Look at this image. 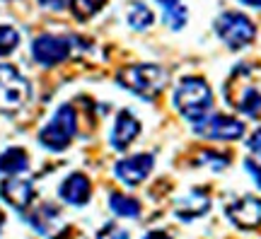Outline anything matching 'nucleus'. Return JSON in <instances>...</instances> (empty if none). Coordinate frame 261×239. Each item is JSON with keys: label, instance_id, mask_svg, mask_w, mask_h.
Masks as SVG:
<instances>
[{"label": "nucleus", "instance_id": "a211bd4d", "mask_svg": "<svg viewBox=\"0 0 261 239\" xmlns=\"http://www.w3.org/2000/svg\"><path fill=\"white\" fill-rule=\"evenodd\" d=\"M232 104L247 116H259L261 114V94L254 87H244L240 92V99H234Z\"/></svg>", "mask_w": 261, "mask_h": 239}, {"label": "nucleus", "instance_id": "f3484780", "mask_svg": "<svg viewBox=\"0 0 261 239\" xmlns=\"http://www.w3.org/2000/svg\"><path fill=\"white\" fill-rule=\"evenodd\" d=\"M109 208H112L116 215H121V218H138L140 215V203L136 198H130L126 193H119L114 191L109 196Z\"/></svg>", "mask_w": 261, "mask_h": 239}, {"label": "nucleus", "instance_id": "f03ea898", "mask_svg": "<svg viewBox=\"0 0 261 239\" xmlns=\"http://www.w3.org/2000/svg\"><path fill=\"white\" fill-rule=\"evenodd\" d=\"M116 80L121 87H126L128 92L138 94L143 99H155L162 94V90L167 87L169 75L152 63H138V65H128L123 68L121 73L116 75Z\"/></svg>", "mask_w": 261, "mask_h": 239}, {"label": "nucleus", "instance_id": "4468645a", "mask_svg": "<svg viewBox=\"0 0 261 239\" xmlns=\"http://www.w3.org/2000/svg\"><path fill=\"white\" fill-rule=\"evenodd\" d=\"M208 205H211V198H208V193H203V191H198V189H194V191L189 193L184 201L179 203L177 215L181 218V220H194V218H198V215L208 213Z\"/></svg>", "mask_w": 261, "mask_h": 239}, {"label": "nucleus", "instance_id": "412c9836", "mask_svg": "<svg viewBox=\"0 0 261 239\" xmlns=\"http://www.w3.org/2000/svg\"><path fill=\"white\" fill-rule=\"evenodd\" d=\"M187 8L179 3V5H169V8H165V24H167L169 29H174V32H179V29L187 24Z\"/></svg>", "mask_w": 261, "mask_h": 239}, {"label": "nucleus", "instance_id": "5701e85b", "mask_svg": "<svg viewBox=\"0 0 261 239\" xmlns=\"http://www.w3.org/2000/svg\"><path fill=\"white\" fill-rule=\"evenodd\" d=\"M244 167H247V172L254 176V181H256L261 189V155H252V152H249V157L244 160Z\"/></svg>", "mask_w": 261, "mask_h": 239}, {"label": "nucleus", "instance_id": "aec40b11", "mask_svg": "<svg viewBox=\"0 0 261 239\" xmlns=\"http://www.w3.org/2000/svg\"><path fill=\"white\" fill-rule=\"evenodd\" d=\"M17 46H19L17 29L10 27V24H0V58L10 56Z\"/></svg>", "mask_w": 261, "mask_h": 239}, {"label": "nucleus", "instance_id": "c85d7f7f", "mask_svg": "<svg viewBox=\"0 0 261 239\" xmlns=\"http://www.w3.org/2000/svg\"><path fill=\"white\" fill-rule=\"evenodd\" d=\"M158 3H162V5H165V8H169V5H179V3H181V0H158Z\"/></svg>", "mask_w": 261, "mask_h": 239}, {"label": "nucleus", "instance_id": "423d86ee", "mask_svg": "<svg viewBox=\"0 0 261 239\" xmlns=\"http://www.w3.org/2000/svg\"><path fill=\"white\" fill-rule=\"evenodd\" d=\"M73 51V41L65 37H56V34H41V37L34 39L32 44V56L39 65H58L63 63L65 58Z\"/></svg>", "mask_w": 261, "mask_h": 239}, {"label": "nucleus", "instance_id": "393cba45", "mask_svg": "<svg viewBox=\"0 0 261 239\" xmlns=\"http://www.w3.org/2000/svg\"><path fill=\"white\" fill-rule=\"evenodd\" d=\"M247 147H249L252 155H261V128L252 133V138L247 140Z\"/></svg>", "mask_w": 261, "mask_h": 239}, {"label": "nucleus", "instance_id": "f257e3e1", "mask_svg": "<svg viewBox=\"0 0 261 239\" xmlns=\"http://www.w3.org/2000/svg\"><path fill=\"white\" fill-rule=\"evenodd\" d=\"M174 107L179 109V114L191 123L203 121L211 109H213V92H211V85L205 83L203 77L198 75H189L179 83L177 92H174Z\"/></svg>", "mask_w": 261, "mask_h": 239}, {"label": "nucleus", "instance_id": "20e7f679", "mask_svg": "<svg viewBox=\"0 0 261 239\" xmlns=\"http://www.w3.org/2000/svg\"><path fill=\"white\" fill-rule=\"evenodd\" d=\"M215 32L232 51L249 46L254 41V37H256L254 22L247 15H242V12H223L218 17V22H215Z\"/></svg>", "mask_w": 261, "mask_h": 239}, {"label": "nucleus", "instance_id": "2eb2a0df", "mask_svg": "<svg viewBox=\"0 0 261 239\" xmlns=\"http://www.w3.org/2000/svg\"><path fill=\"white\" fill-rule=\"evenodd\" d=\"M29 167V157L22 147H10L0 155V174L8 176H17L22 172H27Z\"/></svg>", "mask_w": 261, "mask_h": 239}, {"label": "nucleus", "instance_id": "f8f14e48", "mask_svg": "<svg viewBox=\"0 0 261 239\" xmlns=\"http://www.w3.org/2000/svg\"><path fill=\"white\" fill-rule=\"evenodd\" d=\"M58 193H61V198H63L65 203H70V205H85V203L90 201V196H92V184H90V179L85 174L75 172V174H70L63 184H61Z\"/></svg>", "mask_w": 261, "mask_h": 239}, {"label": "nucleus", "instance_id": "9d476101", "mask_svg": "<svg viewBox=\"0 0 261 239\" xmlns=\"http://www.w3.org/2000/svg\"><path fill=\"white\" fill-rule=\"evenodd\" d=\"M0 196L5 198L8 205L17 208V210H27L32 201H34V186L27 179H19L17 176H8L3 184H0Z\"/></svg>", "mask_w": 261, "mask_h": 239}, {"label": "nucleus", "instance_id": "1a4fd4ad", "mask_svg": "<svg viewBox=\"0 0 261 239\" xmlns=\"http://www.w3.org/2000/svg\"><path fill=\"white\" fill-rule=\"evenodd\" d=\"M225 215L227 220L242 227V230H254L261 225V201L256 196H242L232 201L227 208H225Z\"/></svg>", "mask_w": 261, "mask_h": 239}, {"label": "nucleus", "instance_id": "cd10ccee", "mask_svg": "<svg viewBox=\"0 0 261 239\" xmlns=\"http://www.w3.org/2000/svg\"><path fill=\"white\" fill-rule=\"evenodd\" d=\"M244 5H249V8H259L261 10V0H242Z\"/></svg>", "mask_w": 261, "mask_h": 239}, {"label": "nucleus", "instance_id": "6ab92c4d", "mask_svg": "<svg viewBox=\"0 0 261 239\" xmlns=\"http://www.w3.org/2000/svg\"><path fill=\"white\" fill-rule=\"evenodd\" d=\"M107 0H70V12L75 15V19H90L92 15H97L104 8Z\"/></svg>", "mask_w": 261, "mask_h": 239}, {"label": "nucleus", "instance_id": "0eeeda50", "mask_svg": "<svg viewBox=\"0 0 261 239\" xmlns=\"http://www.w3.org/2000/svg\"><path fill=\"white\" fill-rule=\"evenodd\" d=\"M244 123L234 116L225 114H208L203 121L196 123V133L211 140H237L244 136Z\"/></svg>", "mask_w": 261, "mask_h": 239}, {"label": "nucleus", "instance_id": "ddd939ff", "mask_svg": "<svg viewBox=\"0 0 261 239\" xmlns=\"http://www.w3.org/2000/svg\"><path fill=\"white\" fill-rule=\"evenodd\" d=\"M29 225L44 234V237H51L56 230H61V213L54 208V205H41L29 215Z\"/></svg>", "mask_w": 261, "mask_h": 239}, {"label": "nucleus", "instance_id": "4be33fe9", "mask_svg": "<svg viewBox=\"0 0 261 239\" xmlns=\"http://www.w3.org/2000/svg\"><path fill=\"white\" fill-rule=\"evenodd\" d=\"M198 162H201V165L213 167L215 172H218V169H223V167L230 162V157H227V155H218V152H213V150H205V152H201Z\"/></svg>", "mask_w": 261, "mask_h": 239}, {"label": "nucleus", "instance_id": "7ed1b4c3", "mask_svg": "<svg viewBox=\"0 0 261 239\" xmlns=\"http://www.w3.org/2000/svg\"><path fill=\"white\" fill-rule=\"evenodd\" d=\"M75 133H77V114H75L70 104H63L54 114V119L39 130V143L46 150H51V152H61V150L70 145Z\"/></svg>", "mask_w": 261, "mask_h": 239}, {"label": "nucleus", "instance_id": "6e6552de", "mask_svg": "<svg viewBox=\"0 0 261 239\" xmlns=\"http://www.w3.org/2000/svg\"><path fill=\"white\" fill-rule=\"evenodd\" d=\"M152 165H155V157L148 155V152H140V155H130L123 157L121 162H116V169L114 174L119 176V181L126 186H138L143 184L148 174L152 172Z\"/></svg>", "mask_w": 261, "mask_h": 239}, {"label": "nucleus", "instance_id": "c756f323", "mask_svg": "<svg viewBox=\"0 0 261 239\" xmlns=\"http://www.w3.org/2000/svg\"><path fill=\"white\" fill-rule=\"evenodd\" d=\"M3 225H5V213L0 210V230H3Z\"/></svg>", "mask_w": 261, "mask_h": 239}, {"label": "nucleus", "instance_id": "9b49d317", "mask_svg": "<svg viewBox=\"0 0 261 239\" xmlns=\"http://www.w3.org/2000/svg\"><path fill=\"white\" fill-rule=\"evenodd\" d=\"M140 133V121L130 114L128 109L119 111V116L114 121V128H112V136H109V143H112L114 150H119L123 152L126 147L133 143V140L138 138Z\"/></svg>", "mask_w": 261, "mask_h": 239}, {"label": "nucleus", "instance_id": "a878e982", "mask_svg": "<svg viewBox=\"0 0 261 239\" xmlns=\"http://www.w3.org/2000/svg\"><path fill=\"white\" fill-rule=\"evenodd\" d=\"M68 3H70V0H39V5L46 10H63Z\"/></svg>", "mask_w": 261, "mask_h": 239}, {"label": "nucleus", "instance_id": "bb28decb", "mask_svg": "<svg viewBox=\"0 0 261 239\" xmlns=\"http://www.w3.org/2000/svg\"><path fill=\"white\" fill-rule=\"evenodd\" d=\"M143 239H172V237H169L165 230H152V232H148Z\"/></svg>", "mask_w": 261, "mask_h": 239}, {"label": "nucleus", "instance_id": "dca6fc26", "mask_svg": "<svg viewBox=\"0 0 261 239\" xmlns=\"http://www.w3.org/2000/svg\"><path fill=\"white\" fill-rule=\"evenodd\" d=\"M152 10L145 5V3H138V0H133L126 5V22H128V27L133 29H148L152 24Z\"/></svg>", "mask_w": 261, "mask_h": 239}, {"label": "nucleus", "instance_id": "b1692460", "mask_svg": "<svg viewBox=\"0 0 261 239\" xmlns=\"http://www.w3.org/2000/svg\"><path fill=\"white\" fill-rule=\"evenodd\" d=\"M97 239H128V234H126L121 227H116V225H107V227L97 234Z\"/></svg>", "mask_w": 261, "mask_h": 239}, {"label": "nucleus", "instance_id": "39448f33", "mask_svg": "<svg viewBox=\"0 0 261 239\" xmlns=\"http://www.w3.org/2000/svg\"><path fill=\"white\" fill-rule=\"evenodd\" d=\"M29 80L12 65L0 63V109H19L29 99Z\"/></svg>", "mask_w": 261, "mask_h": 239}]
</instances>
